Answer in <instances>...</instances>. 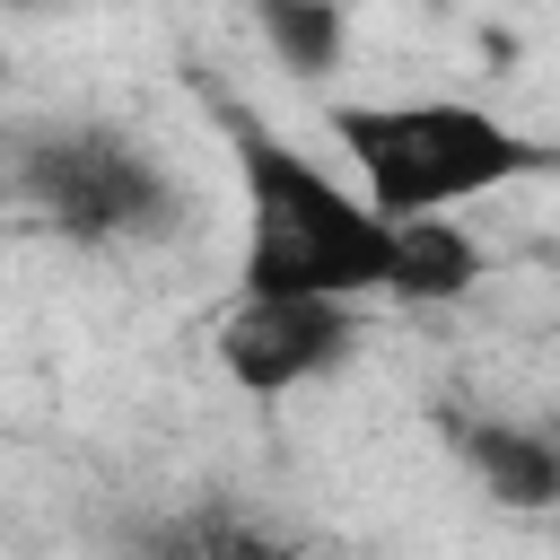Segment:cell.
I'll return each instance as SVG.
<instances>
[{
	"instance_id": "obj_6",
	"label": "cell",
	"mask_w": 560,
	"mask_h": 560,
	"mask_svg": "<svg viewBox=\"0 0 560 560\" xmlns=\"http://www.w3.org/2000/svg\"><path fill=\"white\" fill-rule=\"evenodd\" d=\"M472 271H481V254H472L464 228H446V210L402 219V254H394V289L402 298H455Z\"/></svg>"
},
{
	"instance_id": "obj_5",
	"label": "cell",
	"mask_w": 560,
	"mask_h": 560,
	"mask_svg": "<svg viewBox=\"0 0 560 560\" xmlns=\"http://www.w3.org/2000/svg\"><path fill=\"white\" fill-rule=\"evenodd\" d=\"M464 446H472L481 481H490L508 508L560 499V446H551V438H525V429H464Z\"/></svg>"
},
{
	"instance_id": "obj_8",
	"label": "cell",
	"mask_w": 560,
	"mask_h": 560,
	"mask_svg": "<svg viewBox=\"0 0 560 560\" xmlns=\"http://www.w3.org/2000/svg\"><path fill=\"white\" fill-rule=\"evenodd\" d=\"M26 9H44V0H26Z\"/></svg>"
},
{
	"instance_id": "obj_1",
	"label": "cell",
	"mask_w": 560,
	"mask_h": 560,
	"mask_svg": "<svg viewBox=\"0 0 560 560\" xmlns=\"http://www.w3.org/2000/svg\"><path fill=\"white\" fill-rule=\"evenodd\" d=\"M236 175H245V289H394L402 219H385L368 192L332 184L315 158L271 140L254 114H228Z\"/></svg>"
},
{
	"instance_id": "obj_3",
	"label": "cell",
	"mask_w": 560,
	"mask_h": 560,
	"mask_svg": "<svg viewBox=\"0 0 560 560\" xmlns=\"http://www.w3.org/2000/svg\"><path fill=\"white\" fill-rule=\"evenodd\" d=\"M18 192L79 245H122V236H166L175 228V184L114 131H61L18 158Z\"/></svg>"
},
{
	"instance_id": "obj_7",
	"label": "cell",
	"mask_w": 560,
	"mask_h": 560,
	"mask_svg": "<svg viewBox=\"0 0 560 560\" xmlns=\"http://www.w3.org/2000/svg\"><path fill=\"white\" fill-rule=\"evenodd\" d=\"M254 18H262L271 52H280L298 79L332 70V52H341V18H332V0H254Z\"/></svg>"
},
{
	"instance_id": "obj_2",
	"label": "cell",
	"mask_w": 560,
	"mask_h": 560,
	"mask_svg": "<svg viewBox=\"0 0 560 560\" xmlns=\"http://www.w3.org/2000/svg\"><path fill=\"white\" fill-rule=\"evenodd\" d=\"M350 166H359V192L385 210V219H429V210H455V201H481L516 175H534L551 149H534L525 131H508L499 114L481 105H455V96H411V105H341L332 114Z\"/></svg>"
},
{
	"instance_id": "obj_4",
	"label": "cell",
	"mask_w": 560,
	"mask_h": 560,
	"mask_svg": "<svg viewBox=\"0 0 560 560\" xmlns=\"http://www.w3.org/2000/svg\"><path fill=\"white\" fill-rule=\"evenodd\" d=\"M341 350H350V298L324 289H245V306L219 332V359L245 394H289L324 376Z\"/></svg>"
}]
</instances>
